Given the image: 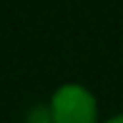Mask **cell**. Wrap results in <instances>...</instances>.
Wrapping results in <instances>:
<instances>
[{"label": "cell", "instance_id": "1", "mask_svg": "<svg viewBox=\"0 0 123 123\" xmlns=\"http://www.w3.org/2000/svg\"><path fill=\"white\" fill-rule=\"evenodd\" d=\"M96 98L83 86L68 83L53 93V100H50L53 123H96Z\"/></svg>", "mask_w": 123, "mask_h": 123}, {"label": "cell", "instance_id": "2", "mask_svg": "<svg viewBox=\"0 0 123 123\" xmlns=\"http://www.w3.org/2000/svg\"><path fill=\"white\" fill-rule=\"evenodd\" d=\"M105 123H123V116H116V118H111V121H105Z\"/></svg>", "mask_w": 123, "mask_h": 123}]
</instances>
